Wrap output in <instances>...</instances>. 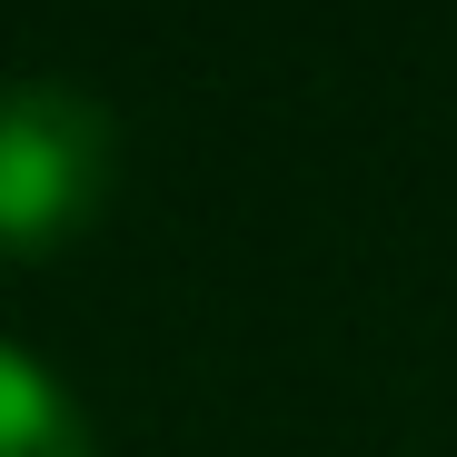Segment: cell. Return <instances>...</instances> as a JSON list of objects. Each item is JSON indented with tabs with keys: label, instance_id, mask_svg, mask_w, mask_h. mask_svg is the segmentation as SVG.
<instances>
[{
	"label": "cell",
	"instance_id": "7a4b0ae2",
	"mask_svg": "<svg viewBox=\"0 0 457 457\" xmlns=\"http://www.w3.org/2000/svg\"><path fill=\"white\" fill-rule=\"evenodd\" d=\"M0 457H90V428L70 408V388L21 348H0Z\"/></svg>",
	"mask_w": 457,
	"mask_h": 457
},
{
	"label": "cell",
	"instance_id": "6da1fadb",
	"mask_svg": "<svg viewBox=\"0 0 457 457\" xmlns=\"http://www.w3.org/2000/svg\"><path fill=\"white\" fill-rule=\"evenodd\" d=\"M110 110L70 80H0V259H40L90 228L110 189Z\"/></svg>",
	"mask_w": 457,
	"mask_h": 457
}]
</instances>
